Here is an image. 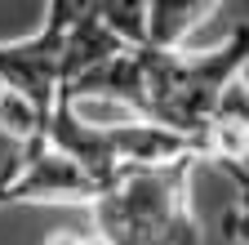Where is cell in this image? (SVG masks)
I'll use <instances>...</instances> for the list:
<instances>
[{"instance_id":"cell-1","label":"cell","mask_w":249,"mask_h":245,"mask_svg":"<svg viewBox=\"0 0 249 245\" xmlns=\"http://www.w3.org/2000/svg\"><path fill=\"white\" fill-rule=\"evenodd\" d=\"M192 165L196 161L120 170L93 201V227L111 245H200Z\"/></svg>"},{"instance_id":"cell-2","label":"cell","mask_w":249,"mask_h":245,"mask_svg":"<svg viewBox=\"0 0 249 245\" xmlns=\"http://www.w3.org/2000/svg\"><path fill=\"white\" fill-rule=\"evenodd\" d=\"M249 67V22L231 27V36H223L209 49H156L147 45V120L196 138L209 125L213 107L223 103V94L245 76Z\"/></svg>"},{"instance_id":"cell-3","label":"cell","mask_w":249,"mask_h":245,"mask_svg":"<svg viewBox=\"0 0 249 245\" xmlns=\"http://www.w3.org/2000/svg\"><path fill=\"white\" fill-rule=\"evenodd\" d=\"M103 196V183L85 174L76 161H67L62 151H53L49 143L36 151H14L0 165V209L5 205H93Z\"/></svg>"},{"instance_id":"cell-4","label":"cell","mask_w":249,"mask_h":245,"mask_svg":"<svg viewBox=\"0 0 249 245\" xmlns=\"http://www.w3.org/2000/svg\"><path fill=\"white\" fill-rule=\"evenodd\" d=\"M0 89H18L31 103L53 107L62 89V36L36 27L22 40H0Z\"/></svg>"},{"instance_id":"cell-5","label":"cell","mask_w":249,"mask_h":245,"mask_svg":"<svg viewBox=\"0 0 249 245\" xmlns=\"http://www.w3.org/2000/svg\"><path fill=\"white\" fill-rule=\"evenodd\" d=\"M200 156H213L218 165H245L249 156V80L245 76L223 94L209 125L200 130Z\"/></svg>"},{"instance_id":"cell-6","label":"cell","mask_w":249,"mask_h":245,"mask_svg":"<svg viewBox=\"0 0 249 245\" xmlns=\"http://www.w3.org/2000/svg\"><path fill=\"white\" fill-rule=\"evenodd\" d=\"M223 0H151V45L156 49H182L187 36L218 14Z\"/></svg>"},{"instance_id":"cell-7","label":"cell","mask_w":249,"mask_h":245,"mask_svg":"<svg viewBox=\"0 0 249 245\" xmlns=\"http://www.w3.org/2000/svg\"><path fill=\"white\" fill-rule=\"evenodd\" d=\"M45 130H49V107L31 103L18 89H0V134L18 147V156L45 147Z\"/></svg>"},{"instance_id":"cell-8","label":"cell","mask_w":249,"mask_h":245,"mask_svg":"<svg viewBox=\"0 0 249 245\" xmlns=\"http://www.w3.org/2000/svg\"><path fill=\"white\" fill-rule=\"evenodd\" d=\"M93 18L124 45H151V0H98Z\"/></svg>"},{"instance_id":"cell-9","label":"cell","mask_w":249,"mask_h":245,"mask_svg":"<svg viewBox=\"0 0 249 245\" xmlns=\"http://www.w3.org/2000/svg\"><path fill=\"white\" fill-rule=\"evenodd\" d=\"M93 9H98V0H49L40 27H45V32H53V36H67L71 27H80V22L93 18Z\"/></svg>"},{"instance_id":"cell-10","label":"cell","mask_w":249,"mask_h":245,"mask_svg":"<svg viewBox=\"0 0 249 245\" xmlns=\"http://www.w3.org/2000/svg\"><path fill=\"white\" fill-rule=\"evenodd\" d=\"M223 232H227L231 241L249 245V196H240V192H236V201H231V205H227V214H223Z\"/></svg>"},{"instance_id":"cell-11","label":"cell","mask_w":249,"mask_h":245,"mask_svg":"<svg viewBox=\"0 0 249 245\" xmlns=\"http://www.w3.org/2000/svg\"><path fill=\"white\" fill-rule=\"evenodd\" d=\"M45 245H111L98 227H53Z\"/></svg>"},{"instance_id":"cell-12","label":"cell","mask_w":249,"mask_h":245,"mask_svg":"<svg viewBox=\"0 0 249 245\" xmlns=\"http://www.w3.org/2000/svg\"><path fill=\"white\" fill-rule=\"evenodd\" d=\"M227 174H231V183H236V192L240 196H249V165H223Z\"/></svg>"}]
</instances>
